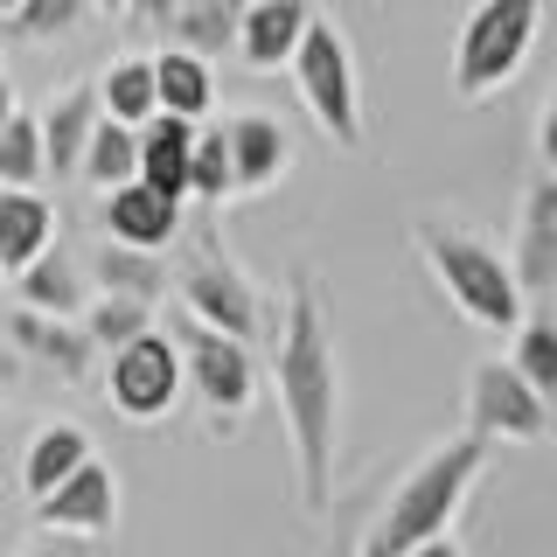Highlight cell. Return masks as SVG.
Masks as SVG:
<instances>
[{
    "instance_id": "3",
    "label": "cell",
    "mask_w": 557,
    "mask_h": 557,
    "mask_svg": "<svg viewBox=\"0 0 557 557\" xmlns=\"http://www.w3.org/2000/svg\"><path fill=\"white\" fill-rule=\"evenodd\" d=\"M411 251L425 258L432 286L446 293V307L460 313L467 327H481V335H509V327L522 321L530 293L516 286L509 258H502L487 237H474L460 216H440V209H418V216H411Z\"/></svg>"
},
{
    "instance_id": "6",
    "label": "cell",
    "mask_w": 557,
    "mask_h": 557,
    "mask_svg": "<svg viewBox=\"0 0 557 557\" xmlns=\"http://www.w3.org/2000/svg\"><path fill=\"white\" fill-rule=\"evenodd\" d=\"M174 348H182V376H188V391L202 397L209 425L231 432L237 418L251 411V397H258L251 342H237V335H223V327L196 321V313H182V321H174Z\"/></svg>"
},
{
    "instance_id": "12",
    "label": "cell",
    "mask_w": 557,
    "mask_h": 557,
    "mask_svg": "<svg viewBox=\"0 0 557 557\" xmlns=\"http://www.w3.org/2000/svg\"><path fill=\"white\" fill-rule=\"evenodd\" d=\"M0 335H8L22 356H35V362H49L57 376H70V383H84L91 376V356H98V342L84 335L70 313H42V307H14L8 321H0Z\"/></svg>"
},
{
    "instance_id": "11",
    "label": "cell",
    "mask_w": 557,
    "mask_h": 557,
    "mask_svg": "<svg viewBox=\"0 0 557 557\" xmlns=\"http://www.w3.org/2000/svg\"><path fill=\"white\" fill-rule=\"evenodd\" d=\"M509 272L530 300L557 293V174H536V182L522 188L516 237H509Z\"/></svg>"
},
{
    "instance_id": "19",
    "label": "cell",
    "mask_w": 557,
    "mask_h": 557,
    "mask_svg": "<svg viewBox=\"0 0 557 557\" xmlns=\"http://www.w3.org/2000/svg\"><path fill=\"white\" fill-rule=\"evenodd\" d=\"M509 362L522 370V383L557 411V307H544V300L522 307V321L509 327Z\"/></svg>"
},
{
    "instance_id": "26",
    "label": "cell",
    "mask_w": 557,
    "mask_h": 557,
    "mask_svg": "<svg viewBox=\"0 0 557 557\" xmlns=\"http://www.w3.org/2000/svg\"><path fill=\"white\" fill-rule=\"evenodd\" d=\"M98 112L139 126V119L153 112V57H119L112 70H104L98 77Z\"/></svg>"
},
{
    "instance_id": "5",
    "label": "cell",
    "mask_w": 557,
    "mask_h": 557,
    "mask_svg": "<svg viewBox=\"0 0 557 557\" xmlns=\"http://www.w3.org/2000/svg\"><path fill=\"white\" fill-rule=\"evenodd\" d=\"M293 84H300V104L313 112V126H321L335 147H362V84H356V57H348V35L327 22V14H313L300 49H293Z\"/></svg>"
},
{
    "instance_id": "1",
    "label": "cell",
    "mask_w": 557,
    "mask_h": 557,
    "mask_svg": "<svg viewBox=\"0 0 557 557\" xmlns=\"http://www.w3.org/2000/svg\"><path fill=\"white\" fill-rule=\"evenodd\" d=\"M272 391H278V418L293 440V481H300V509L327 516L335 502V440H342V362H335V335L313 278L300 272L286 286V307L272 321Z\"/></svg>"
},
{
    "instance_id": "10",
    "label": "cell",
    "mask_w": 557,
    "mask_h": 557,
    "mask_svg": "<svg viewBox=\"0 0 557 557\" xmlns=\"http://www.w3.org/2000/svg\"><path fill=\"white\" fill-rule=\"evenodd\" d=\"M35 530L42 536H112L119 530V481H112V467L98 460H77L70 474L49 487V495H35Z\"/></svg>"
},
{
    "instance_id": "25",
    "label": "cell",
    "mask_w": 557,
    "mask_h": 557,
    "mask_svg": "<svg viewBox=\"0 0 557 557\" xmlns=\"http://www.w3.org/2000/svg\"><path fill=\"white\" fill-rule=\"evenodd\" d=\"M91 272H98L104 293H133V300H161V293H168L161 251H139V244H119V237H104V251L91 258Z\"/></svg>"
},
{
    "instance_id": "35",
    "label": "cell",
    "mask_w": 557,
    "mask_h": 557,
    "mask_svg": "<svg viewBox=\"0 0 557 557\" xmlns=\"http://www.w3.org/2000/svg\"><path fill=\"white\" fill-rule=\"evenodd\" d=\"M8 8H14V0H0V14H8Z\"/></svg>"
},
{
    "instance_id": "34",
    "label": "cell",
    "mask_w": 557,
    "mask_h": 557,
    "mask_svg": "<svg viewBox=\"0 0 557 557\" xmlns=\"http://www.w3.org/2000/svg\"><path fill=\"white\" fill-rule=\"evenodd\" d=\"M91 8H98V14H126V0H91Z\"/></svg>"
},
{
    "instance_id": "27",
    "label": "cell",
    "mask_w": 557,
    "mask_h": 557,
    "mask_svg": "<svg viewBox=\"0 0 557 557\" xmlns=\"http://www.w3.org/2000/svg\"><path fill=\"white\" fill-rule=\"evenodd\" d=\"M42 174H49V161H42V126H35V112L14 104V112L0 119V182L35 188Z\"/></svg>"
},
{
    "instance_id": "4",
    "label": "cell",
    "mask_w": 557,
    "mask_h": 557,
    "mask_svg": "<svg viewBox=\"0 0 557 557\" xmlns=\"http://www.w3.org/2000/svg\"><path fill=\"white\" fill-rule=\"evenodd\" d=\"M536 28H544V0H474L453 42V98L481 104L509 91L536 49Z\"/></svg>"
},
{
    "instance_id": "7",
    "label": "cell",
    "mask_w": 557,
    "mask_h": 557,
    "mask_svg": "<svg viewBox=\"0 0 557 557\" xmlns=\"http://www.w3.org/2000/svg\"><path fill=\"white\" fill-rule=\"evenodd\" d=\"M174 293H182V313H196V321L223 327V335H237V342H258V335L278 321V313H265L258 286L231 265V251H223L209 231L196 237V251L182 258V272H174Z\"/></svg>"
},
{
    "instance_id": "32",
    "label": "cell",
    "mask_w": 557,
    "mask_h": 557,
    "mask_svg": "<svg viewBox=\"0 0 557 557\" xmlns=\"http://www.w3.org/2000/svg\"><path fill=\"white\" fill-rule=\"evenodd\" d=\"M174 8H182V0H126V22H133V28H153V35H161V22H168Z\"/></svg>"
},
{
    "instance_id": "16",
    "label": "cell",
    "mask_w": 557,
    "mask_h": 557,
    "mask_svg": "<svg viewBox=\"0 0 557 557\" xmlns=\"http://www.w3.org/2000/svg\"><path fill=\"white\" fill-rule=\"evenodd\" d=\"M196 126L202 119H182V112H161L153 104L147 119H139V182H153L161 196L188 202V147H196Z\"/></svg>"
},
{
    "instance_id": "2",
    "label": "cell",
    "mask_w": 557,
    "mask_h": 557,
    "mask_svg": "<svg viewBox=\"0 0 557 557\" xmlns=\"http://www.w3.org/2000/svg\"><path fill=\"white\" fill-rule=\"evenodd\" d=\"M487 453H495V440H481V432H453V440H440L405 481L391 487V502H383L376 522L356 536V550H362V557H425V550H453V544H460V536H453V522H460L467 495L481 487Z\"/></svg>"
},
{
    "instance_id": "14",
    "label": "cell",
    "mask_w": 557,
    "mask_h": 557,
    "mask_svg": "<svg viewBox=\"0 0 557 557\" xmlns=\"http://www.w3.org/2000/svg\"><path fill=\"white\" fill-rule=\"evenodd\" d=\"M104 237L139 244V251H168V244L182 237V202L133 174V182L104 188Z\"/></svg>"
},
{
    "instance_id": "18",
    "label": "cell",
    "mask_w": 557,
    "mask_h": 557,
    "mask_svg": "<svg viewBox=\"0 0 557 557\" xmlns=\"http://www.w3.org/2000/svg\"><path fill=\"white\" fill-rule=\"evenodd\" d=\"M35 126H42L49 174H77L84 139H91V126H98V84H70V91H57L49 112H35Z\"/></svg>"
},
{
    "instance_id": "24",
    "label": "cell",
    "mask_w": 557,
    "mask_h": 557,
    "mask_svg": "<svg viewBox=\"0 0 557 557\" xmlns=\"http://www.w3.org/2000/svg\"><path fill=\"white\" fill-rule=\"evenodd\" d=\"M14 286H22V307H42V313H77L84 307V272L70 265V258L49 244V251H35L22 272H14Z\"/></svg>"
},
{
    "instance_id": "29",
    "label": "cell",
    "mask_w": 557,
    "mask_h": 557,
    "mask_svg": "<svg viewBox=\"0 0 557 557\" xmlns=\"http://www.w3.org/2000/svg\"><path fill=\"white\" fill-rule=\"evenodd\" d=\"M91 14V0H14L8 8V35H22V42H57Z\"/></svg>"
},
{
    "instance_id": "33",
    "label": "cell",
    "mask_w": 557,
    "mask_h": 557,
    "mask_svg": "<svg viewBox=\"0 0 557 557\" xmlns=\"http://www.w3.org/2000/svg\"><path fill=\"white\" fill-rule=\"evenodd\" d=\"M8 112H14V84L0 77V119H8Z\"/></svg>"
},
{
    "instance_id": "22",
    "label": "cell",
    "mask_w": 557,
    "mask_h": 557,
    "mask_svg": "<svg viewBox=\"0 0 557 557\" xmlns=\"http://www.w3.org/2000/svg\"><path fill=\"white\" fill-rule=\"evenodd\" d=\"M77 460H91V432L70 425V418H49V425L28 440V453H22V495L28 502L49 495V487H57Z\"/></svg>"
},
{
    "instance_id": "23",
    "label": "cell",
    "mask_w": 557,
    "mask_h": 557,
    "mask_svg": "<svg viewBox=\"0 0 557 557\" xmlns=\"http://www.w3.org/2000/svg\"><path fill=\"white\" fill-rule=\"evenodd\" d=\"M77 174L98 188H119V182H133L139 174V133L126 126V119H112V112H98V126H91V139H84V161H77Z\"/></svg>"
},
{
    "instance_id": "30",
    "label": "cell",
    "mask_w": 557,
    "mask_h": 557,
    "mask_svg": "<svg viewBox=\"0 0 557 557\" xmlns=\"http://www.w3.org/2000/svg\"><path fill=\"white\" fill-rule=\"evenodd\" d=\"M139 327H153V300H133V293H104V300L91 307V321H84V335H91L98 348H119V342H133Z\"/></svg>"
},
{
    "instance_id": "17",
    "label": "cell",
    "mask_w": 557,
    "mask_h": 557,
    "mask_svg": "<svg viewBox=\"0 0 557 557\" xmlns=\"http://www.w3.org/2000/svg\"><path fill=\"white\" fill-rule=\"evenodd\" d=\"M49 244H57V209H49V196L42 188L0 182V272H22Z\"/></svg>"
},
{
    "instance_id": "20",
    "label": "cell",
    "mask_w": 557,
    "mask_h": 557,
    "mask_svg": "<svg viewBox=\"0 0 557 557\" xmlns=\"http://www.w3.org/2000/svg\"><path fill=\"white\" fill-rule=\"evenodd\" d=\"M237 22H244V0H182L161 22V42L196 49V57H231Z\"/></svg>"
},
{
    "instance_id": "21",
    "label": "cell",
    "mask_w": 557,
    "mask_h": 557,
    "mask_svg": "<svg viewBox=\"0 0 557 557\" xmlns=\"http://www.w3.org/2000/svg\"><path fill=\"white\" fill-rule=\"evenodd\" d=\"M153 104L161 112H182V119H209V104H216V77H209V57L196 49H161L153 57Z\"/></svg>"
},
{
    "instance_id": "15",
    "label": "cell",
    "mask_w": 557,
    "mask_h": 557,
    "mask_svg": "<svg viewBox=\"0 0 557 557\" xmlns=\"http://www.w3.org/2000/svg\"><path fill=\"white\" fill-rule=\"evenodd\" d=\"M313 14H321L313 0H244V22H237L231 49L244 57V70H286Z\"/></svg>"
},
{
    "instance_id": "8",
    "label": "cell",
    "mask_w": 557,
    "mask_h": 557,
    "mask_svg": "<svg viewBox=\"0 0 557 557\" xmlns=\"http://www.w3.org/2000/svg\"><path fill=\"white\" fill-rule=\"evenodd\" d=\"M104 397H112L119 418H133V425H161V418L182 405L188 376H182V348H174V335H161V327H139L133 342L104 348Z\"/></svg>"
},
{
    "instance_id": "31",
    "label": "cell",
    "mask_w": 557,
    "mask_h": 557,
    "mask_svg": "<svg viewBox=\"0 0 557 557\" xmlns=\"http://www.w3.org/2000/svg\"><path fill=\"white\" fill-rule=\"evenodd\" d=\"M536 161H544V174H557V91L536 112Z\"/></svg>"
},
{
    "instance_id": "36",
    "label": "cell",
    "mask_w": 557,
    "mask_h": 557,
    "mask_svg": "<svg viewBox=\"0 0 557 557\" xmlns=\"http://www.w3.org/2000/svg\"><path fill=\"white\" fill-rule=\"evenodd\" d=\"M0 278H8V272H0Z\"/></svg>"
},
{
    "instance_id": "9",
    "label": "cell",
    "mask_w": 557,
    "mask_h": 557,
    "mask_svg": "<svg viewBox=\"0 0 557 557\" xmlns=\"http://www.w3.org/2000/svg\"><path fill=\"white\" fill-rule=\"evenodd\" d=\"M550 425H557V411L522 383L509 356H481L467 370V432H481L495 446H536V440H550Z\"/></svg>"
},
{
    "instance_id": "13",
    "label": "cell",
    "mask_w": 557,
    "mask_h": 557,
    "mask_svg": "<svg viewBox=\"0 0 557 557\" xmlns=\"http://www.w3.org/2000/svg\"><path fill=\"white\" fill-rule=\"evenodd\" d=\"M223 147H231L237 196H265L278 174L293 168V133L278 126L272 112H237V119H223Z\"/></svg>"
},
{
    "instance_id": "28",
    "label": "cell",
    "mask_w": 557,
    "mask_h": 557,
    "mask_svg": "<svg viewBox=\"0 0 557 557\" xmlns=\"http://www.w3.org/2000/svg\"><path fill=\"white\" fill-rule=\"evenodd\" d=\"M188 196L196 202H231L237 174H231V147H223V126H196V147H188Z\"/></svg>"
}]
</instances>
